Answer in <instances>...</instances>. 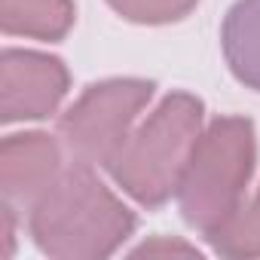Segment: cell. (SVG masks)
I'll return each mask as SVG.
<instances>
[{"label":"cell","instance_id":"cell-4","mask_svg":"<svg viewBox=\"0 0 260 260\" xmlns=\"http://www.w3.org/2000/svg\"><path fill=\"white\" fill-rule=\"evenodd\" d=\"M156 83L141 77H113L83 89V95L58 116V141L68 162L104 166L119 153L132 125L150 104Z\"/></svg>","mask_w":260,"mask_h":260},{"label":"cell","instance_id":"cell-7","mask_svg":"<svg viewBox=\"0 0 260 260\" xmlns=\"http://www.w3.org/2000/svg\"><path fill=\"white\" fill-rule=\"evenodd\" d=\"M220 49L233 77L260 92V0H236L220 25Z\"/></svg>","mask_w":260,"mask_h":260},{"label":"cell","instance_id":"cell-3","mask_svg":"<svg viewBox=\"0 0 260 260\" xmlns=\"http://www.w3.org/2000/svg\"><path fill=\"white\" fill-rule=\"evenodd\" d=\"M205 104L190 92L166 95L107 162L113 184L141 208H162L181 184L196 138L202 135Z\"/></svg>","mask_w":260,"mask_h":260},{"label":"cell","instance_id":"cell-6","mask_svg":"<svg viewBox=\"0 0 260 260\" xmlns=\"http://www.w3.org/2000/svg\"><path fill=\"white\" fill-rule=\"evenodd\" d=\"M64 172V147L46 132L7 135L0 144V193L4 205L31 211Z\"/></svg>","mask_w":260,"mask_h":260},{"label":"cell","instance_id":"cell-5","mask_svg":"<svg viewBox=\"0 0 260 260\" xmlns=\"http://www.w3.org/2000/svg\"><path fill=\"white\" fill-rule=\"evenodd\" d=\"M68 89L71 74L61 58L13 46L0 52V119L7 125L52 116Z\"/></svg>","mask_w":260,"mask_h":260},{"label":"cell","instance_id":"cell-10","mask_svg":"<svg viewBox=\"0 0 260 260\" xmlns=\"http://www.w3.org/2000/svg\"><path fill=\"white\" fill-rule=\"evenodd\" d=\"M199 0H107V7L135 25H172L187 19Z\"/></svg>","mask_w":260,"mask_h":260},{"label":"cell","instance_id":"cell-2","mask_svg":"<svg viewBox=\"0 0 260 260\" xmlns=\"http://www.w3.org/2000/svg\"><path fill=\"white\" fill-rule=\"evenodd\" d=\"M257 166V135L248 116L211 119L193 144L187 169L178 184L181 217L211 239L220 233L245 202Z\"/></svg>","mask_w":260,"mask_h":260},{"label":"cell","instance_id":"cell-1","mask_svg":"<svg viewBox=\"0 0 260 260\" xmlns=\"http://www.w3.org/2000/svg\"><path fill=\"white\" fill-rule=\"evenodd\" d=\"M138 217L89 166L68 162L28 211L34 245L55 260H101L122 248Z\"/></svg>","mask_w":260,"mask_h":260},{"label":"cell","instance_id":"cell-8","mask_svg":"<svg viewBox=\"0 0 260 260\" xmlns=\"http://www.w3.org/2000/svg\"><path fill=\"white\" fill-rule=\"evenodd\" d=\"M77 22L74 0H4L0 28L10 37H31L58 43Z\"/></svg>","mask_w":260,"mask_h":260},{"label":"cell","instance_id":"cell-9","mask_svg":"<svg viewBox=\"0 0 260 260\" xmlns=\"http://www.w3.org/2000/svg\"><path fill=\"white\" fill-rule=\"evenodd\" d=\"M208 242L220 257H233V260L260 257V187L248 202H242L233 220L220 233H214Z\"/></svg>","mask_w":260,"mask_h":260}]
</instances>
